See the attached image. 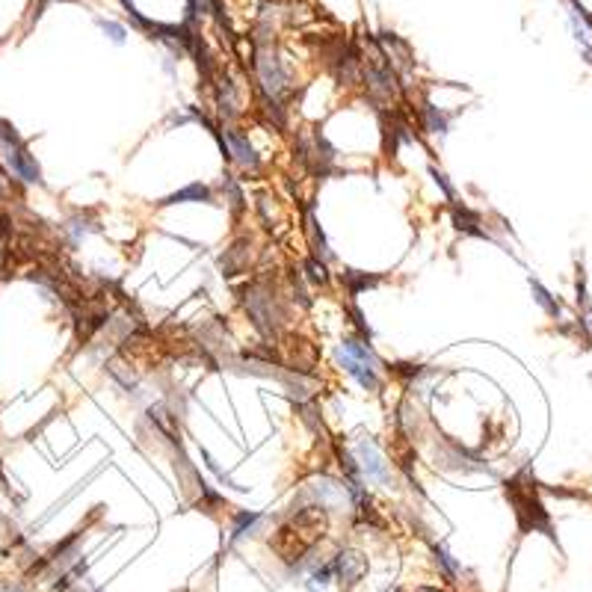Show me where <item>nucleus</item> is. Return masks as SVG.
<instances>
[{"instance_id": "obj_1", "label": "nucleus", "mask_w": 592, "mask_h": 592, "mask_svg": "<svg viewBox=\"0 0 592 592\" xmlns=\"http://www.w3.org/2000/svg\"><path fill=\"white\" fill-rule=\"evenodd\" d=\"M0 157H4L6 169L21 178L24 184H42V172H39L36 157L30 154L27 143L18 136V131L9 122H0Z\"/></svg>"}, {"instance_id": "obj_2", "label": "nucleus", "mask_w": 592, "mask_h": 592, "mask_svg": "<svg viewBox=\"0 0 592 592\" xmlns=\"http://www.w3.org/2000/svg\"><path fill=\"white\" fill-rule=\"evenodd\" d=\"M338 362L344 364V370L367 391H379V359L373 355L370 344H362L355 338L341 341L338 347Z\"/></svg>"}, {"instance_id": "obj_3", "label": "nucleus", "mask_w": 592, "mask_h": 592, "mask_svg": "<svg viewBox=\"0 0 592 592\" xmlns=\"http://www.w3.org/2000/svg\"><path fill=\"white\" fill-rule=\"evenodd\" d=\"M255 66H258V81H261V89L267 95V101H279L282 92L287 89V71L282 66V59L275 56L270 48L258 45L255 48Z\"/></svg>"}, {"instance_id": "obj_4", "label": "nucleus", "mask_w": 592, "mask_h": 592, "mask_svg": "<svg viewBox=\"0 0 592 592\" xmlns=\"http://www.w3.org/2000/svg\"><path fill=\"white\" fill-rule=\"evenodd\" d=\"M352 462H355V471H359L362 480H377V483H385L391 486V465L385 462L382 450L377 447L373 439H362L352 450Z\"/></svg>"}, {"instance_id": "obj_5", "label": "nucleus", "mask_w": 592, "mask_h": 592, "mask_svg": "<svg viewBox=\"0 0 592 592\" xmlns=\"http://www.w3.org/2000/svg\"><path fill=\"white\" fill-rule=\"evenodd\" d=\"M305 495L314 501V506L320 509H344L349 504V491L344 486V480H332V477H314L305 486Z\"/></svg>"}, {"instance_id": "obj_6", "label": "nucleus", "mask_w": 592, "mask_h": 592, "mask_svg": "<svg viewBox=\"0 0 592 592\" xmlns=\"http://www.w3.org/2000/svg\"><path fill=\"white\" fill-rule=\"evenodd\" d=\"M332 568H335V578L341 581V586H355L362 578H364V571H367V557L362 554V551H355V548H344L338 551V557L332 560Z\"/></svg>"}, {"instance_id": "obj_7", "label": "nucleus", "mask_w": 592, "mask_h": 592, "mask_svg": "<svg viewBox=\"0 0 592 592\" xmlns=\"http://www.w3.org/2000/svg\"><path fill=\"white\" fill-rule=\"evenodd\" d=\"M225 151H228L243 169H252V172H255V169L261 166V160H258V154H255V148L249 146V140H246V136L237 131V128H225Z\"/></svg>"}, {"instance_id": "obj_8", "label": "nucleus", "mask_w": 592, "mask_h": 592, "mask_svg": "<svg viewBox=\"0 0 592 592\" xmlns=\"http://www.w3.org/2000/svg\"><path fill=\"white\" fill-rule=\"evenodd\" d=\"M264 524V516L258 512H237L234 519V539H246V536H255V530Z\"/></svg>"}, {"instance_id": "obj_9", "label": "nucleus", "mask_w": 592, "mask_h": 592, "mask_svg": "<svg viewBox=\"0 0 592 592\" xmlns=\"http://www.w3.org/2000/svg\"><path fill=\"white\" fill-rule=\"evenodd\" d=\"M382 45L388 48V53H391V59L397 63V68H409V63H412V53H409V45L406 42H400L397 36H382Z\"/></svg>"}, {"instance_id": "obj_10", "label": "nucleus", "mask_w": 592, "mask_h": 592, "mask_svg": "<svg viewBox=\"0 0 592 592\" xmlns=\"http://www.w3.org/2000/svg\"><path fill=\"white\" fill-rule=\"evenodd\" d=\"M187 199H205V202H210V190L208 187H202V184H193V187H187V190H181V193H175V195H169V199L163 202V205H175V202H187Z\"/></svg>"}, {"instance_id": "obj_11", "label": "nucleus", "mask_w": 592, "mask_h": 592, "mask_svg": "<svg viewBox=\"0 0 592 592\" xmlns=\"http://www.w3.org/2000/svg\"><path fill=\"white\" fill-rule=\"evenodd\" d=\"M308 234H311V246H314V252H317V258L332 261V252H329V246L323 240V234H317V223H314L311 216H308Z\"/></svg>"}, {"instance_id": "obj_12", "label": "nucleus", "mask_w": 592, "mask_h": 592, "mask_svg": "<svg viewBox=\"0 0 592 592\" xmlns=\"http://www.w3.org/2000/svg\"><path fill=\"white\" fill-rule=\"evenodd\" d=\"M533 293H536V302H539V305L551 314V317H560V305H557L554 300H551V293H548L539 282H533Z\"/></svg>"}, {"instance_id": "obj_13", "label": "nucleus", "mask_w": 592, "mask_h": 592, "mask_svg": "<svg viewBox=\"0 0 592 592\" xmlns=\"http://www.w3.org/2000/svg\"><path fill=\"white\" fill-rule=\"evenodd\" d=\"M424 116H427V128H429L432 133H444V131H447V118H444L442 113H436V107H432V104L424 107Z\"/></svg>"}, {"instance_id": "obj_14", "label": "nucleus", "mask_w": 592, "mask_h": 592, "mask_svg": "<svg viewBox=\"0 0 592 592\" xmlns=\"http://www.w3.org/2000/svg\"><path fill=\"white\" fill-rule=\"evenodd\" d=\"M305 270H308V279H311V282H317V285H326V282H329V272H326V264H323V261L311 258V261L305 264Z\"/></svg>"}, {"instance_id": "obj_15", "label": "nucleus", "mask_w": 592, "mask_h": 592, "mask_svg": "<svg viewBox=\"0 0 592 592\" xmlns=\"http://www.w3.org/2000/svg\"><path fill=\"white\" fill-rule=\"evenodd\" d=\"M436 557H439V560H442V566L447 568V575H459V566L450 560V554H447L444 548H436Z\"/></svg>"}, {"instance_id": "obj_16", "label": "nucleus", "mask_w": 592, "mask_h": 592, "mask_svg": "<svg viewBox=\"0 0 592 592\" xmlns=\"http://www.w3.org/2000/svg\"><path fill=\"white\" fill-rule=\"evenodd\" d=\"M101 27H104V33H110L113 42H125V30L118 27V24H107V21H101Z\"/></svg>"}, {"instance_id": "obj_17", "label": "nucleus", "mask_w": 592, "mask_h": 592, "mask_svg": "<svg viewBox=\"0 0 592 592\" xmlns=\"http://www.w3.org/2000/svg\"><path fill=\"white\" fill-rule=\"evenodd\" d=\"M0 592H24V589H21V586H4Z\"/></svg>"}, {"instance_id": "obj_18", "label": "nucleus", "mask_w": 592, "mask_h": 592, "mask_svg": "<svg viewBox=\"0 0 592 592\" xmlns=\"http://www.w3.org/2000/svg\"><path fill=\"white\" fill-rule=\"evenodd\" d=\"M4 193H6V184H4V178H0V195H4Z\"/></svg>"}, {"instance_id": "obj_19", "label": "nucleus", "mask_w": 592, "mask_h": 592, "mask_svg": "<svg viewBox=\"0 0 592 592\" xmlns=\"http://www.w3.org/2000/svg\"><path fill=\"white\" fill-rule=\"evenodd\" d=\"M418 592H439V589H427V586H424V589H418Z\"/></svg>"}]
</instances>
